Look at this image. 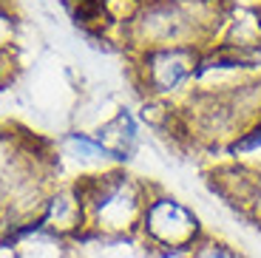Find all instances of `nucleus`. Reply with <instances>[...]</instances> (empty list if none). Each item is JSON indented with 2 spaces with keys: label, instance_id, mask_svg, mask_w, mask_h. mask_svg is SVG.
Listing matches in <instances>:
<instances>
[{
  "label": "nucleus",
  "instance_id": "obj_1",
  "mask_svg": "<svg viewBox=\"0 0 261 258\" xmlns=\"http://www.w3.org/2000/svg\"><path fill=\"white\" fill-rule=\"evenodd\" d=\"M77 193L83 199L85 230L108 236V239H122V236L139 233L145 204L150 199L148 187L122 173L85 179L80 182Z\"/></svg>",
  "mask_w": 261,
  "mask_h": 258
},
{
  "label": "nucleus",
  "instance_id": "obj_2",
  "mask_svg": "<svg viewBox=\"0 0 261 258\" xmlns=\"http://www.w3.org/2000/svg\"><path fill=\"white\" fill-rule=\"evenodd\" d=\"M139 236L153 250L162 252H190V247L202 239V227L190 207L170 196H150L142 213Z\"/></svg>",
  "mask_w": 261,
  "mask_h": 258
},
{
  "label": "nucleus",
  "instance_id": "obj_3",
  "mask_svg": "<svg viewBox=\"0 0 261 258\" xmlns=\"http://www.w3.org/2000/svg\"><path fill=\"white\" fill-rule=\"evenodd\" d=\"M199 71V57L190 45H165L145 54V80L153 91H173Z\"/></svg>",
  "mask_w": 261,
  "mask_h": 258
},
{
  "label": "nucleus",
  "instance_id": "obj_4",
  "mask_svg": "<svg viewBox=\"0 0 261 258\" xmlns=\"http://www.w3.org/2000/svg\"><path fill=\"white\" fill-rule=\"evenodd\" d=\"M188 258H242V252L233 250L230 244L224 241H216V239H199L193 247H190Z\"/></svg>",
  "mask_w": 261,
  "mask_h": 258
},
{
  "label": "nucleus",
  "instance_id": "obj_5",
  "mask_svg": "<svg viewBox=\"0 0 261 258\" xmlns=\"http://www.w3.org/2000/svg\"><path fill=\"white\" fill-rule=\"evenodd\" d=\"M12 37H14V23H12V17L0 12V54H3V48L12 43Z\"/></svg>",
  "mask_w": 261,
  "mask_h": 258
}]
</instances>
